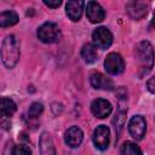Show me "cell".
<instances>
[{"instance_id": "obj_7", "label": "cell", "mask_w": 155, "mask_h": 155, "mask_svg": "<svg viewBox=\"0 0 155 155\" xmlns=\"http://www.w3.org/2000/svg\"><path fill=\"white\" fill-rule=\"evenodd\" d=\"M145 130H147V122H145V119L143 116L136 115L130 120L128 132L132 136V138H134L136 140H140L144 137Z\"/></svg>"}, {"instance_id": "obj_17", "label": "cell", "mask_w": 155, "mask_h": 155, "mask_svg": "<svg viewBox=\"0 0 155 155\" xmlns=\"http://www.w3.org/2000/svg\"><path fill=\"white\" fill-rule=\"evenodd\" d=\"M81 57L86 63H94L97 61V52L91 44H85L81 48Z\"/></svg>"}, {"instance_id": "obj_10", "label": "cell", "mask_w": 155, "mask_h": 155, "mask_svg": "<svg viewBox=\"0 0 155 155\" xmlns=\"http://www.w3.org/2000/svg\"><path fill=\"white\" fill-rule=\"evenodd\" d=\"M148 7H149V4L143 1H131L126 5L127 12L133 19L143 18L148 12Z\"/></svg>"}, {"instance_id": "obj_19", "label": "cell", "mask_w": 155, "mask_h": 155, "mask_svg": "<svg viewBox=\"0 0 155 155\" xmlns=\"http://www.w3.org/2000/svg\"><path fill=\"white\" fill-rule=\"evenodd\" d=\"M44 111V105L41 103H33L30 107H29V110H28V116L31 117V119H35L38 117L39 115H41V113Z\"/></svg>"}, {"instance_id": "obj_2", "label": "cell", "mask_w": 155, "mask_h": 155, "mask_svg": "<svg viewBox=\"0 0 155 155\" xmlns=\"http://www.w3.org/2000/svg\"><path fill=\"white\" fill-rule=\"evenodd\" d=\"M19 59V45L15 35H7L1 44V61L6 68H13Z\"/></svg>"}, {"instance_id": "obj_9", "label": "cell", "mask_w": 155, "mask_h": 155, "mask_svg": "<svg viewBox=\"0 0 155 155\" xmlns=\"http://www.w3.org/2000/svg\"><path fill=\"white\" fill-rule=\"evenodd\" d=\"M86 16L91 23H99L104 19L105 12L103 7L96 1H88L86 5Z\"/></svg>"}, {"instance_id": "obj_5", "label": "cell", "mask_w": 155, "mask_h": 155, "mask_svg": "<svg viewBox=\"0 0 155 155\" xmlns=\"http://www.w3.org/2000/svg\"><path fill=\"white\" fill-rule=\"evenodd\" d=\"M104 68H105L107 73L110 75L121 74L125 69V63H124L122 57L115 52L109 53L104 61Z\"/></svg>"}, {"instance_id": "obj_3", "label": "cell", "mask_w": 155, "mask_h": 155, "mask_svg": "<svg viewBox=\"0 0 155 155\" xmlns=\"http://www.w3.org/2000/svg\"><path fill=\"white\" fill-rule=\"evenodd\" d=\"M38 38L45 44L57 42L61 38L59 27L53 22H46L38 29Z\"/></svg>"}, {"instance_id": "obj_6", "label": "cell", "mask_w": 155, "mask_h": 155, "mask_svg": "<svg viewBox=\"0 0 155 155\" xmlns=\"http://www.w3.org/2000/svg\"><path fill=\"white\" fill-rule=\"evenodd\" d=\"M93 144L97 149L99 150H105L109 145V140H110V131L108 128V126L105 125H99L97 126V128L93 131Z\"/></svg>"}, {"instance_id": "obj_12", "label": "cell", "mask_w": 155, "mask_h": 155, "mask_svg": "<svg viewBox=\"0 0 155 155\" xmlns=\"http://www.w3.org/2000/svg\"><path fill=\"white\" fill-rule=\"evenodd\" d=\"M84 5L85 2L84 1H76V0H73V1H68L67 5H65V12H67V16L76 22L81 18V15H82V10H84Z\"/></svg>"}, {"instance_id": "obj_14", "label": "cell", "mask_w": 155, "mask_h": 155, "mask_svg": "<svg viewBox=\"0 0 155 155\" xmlns=\"http://www.w3.org/2000/svg\"><path fill=\"white\" fill-rule=\"evenodd\" d=\"M39 149L41 155H56L53 140L47 132H44L39 140Z\"/></svg>"}, {"instance_id": "obj_15", "label": "cell", "mask_w": 155, "mask_h": 155, "mask_svg": "<svg viewBox=\"0 0 155 155\" xmlns=\"http://www.w3.org/2000/svg\"><path fill=\"white\" fill-rule=\"evenodd\" d=\"M17 107H16V103L11 99V98H7V97H2L1 99V107H0V110H1V116L5 119V117H10L15 114Z\"/></svg>"}, {"instance_id": "obj_22", "label": "cell", "mask_w": 155, "mask_h": 155, "mask_svg": "<svg viewBox=\"0 0 155 155\" xmlns=\"http://www.w3.org/2000/svg\"><path fill=\"white\" fill-rule=\"evenodd\" d=\"M44 4H45L46 6H48V7H51V8H56V7L61 6L62 1H61V0H56V1H46V0H45Z\"/></svg>"}, {"instance_id": "obj_21", "label": "cell", "mask_w": 155, "mask_h": 155, "mask_svg": "<svg viewBox=\"0 0 155 155\" xmlns=\"http://www.w3.org/2000/svg\"><path fill=\"white\" fill-rule=\"evenodd\" d=\"M147 87L148 90L151 92V93H155V76L154 78H150L147 82Z\"/></svg>"}, {"instance_id": "obj_1", "label": "cell", "mask_w": 155, "mask_h": 155, "mask_svg": "<svg viewBox=\"0 0 155 155\" xmlns=\"http://www.w3.org/2000/svg\"><path fill=\"white\" fill-rule=\"evenodd\" d=\"M134 57L139 65V76L147 75L154 65V50L149 41H140L134 47Z\"/></svg>"}, {"instance_id": "obj_16", "label": "cell", "mask_w": 155, "mask_h": 155, "mask_svg": "<svg viewBox=\"0 0 155 155\" xmlns=\"http://www.w3.org/2000/svg\"><path fill=\"white\" fill-rule=\"evenodd\" d=\"M18 22V16L15 11H4L0 15V25L2 28L15 25Z\"/></svg>"}, {"instance_id": "obj_20", "label": "cell", "mask_w": 155, "mask_h": 155, "mask_svg": "<svg viewBox=\"0 0 155 155\" xmlns=\"http://www.w3.org/2000/svg\"><path fill=\"white\" fill-rule=\"evenodd\" d=\"M12 155H31V151L28 145L25 144H18L13 148Z\"/></svg>"}, {"instance_id": "obj_4", "label": "cell", "mask_w": 155, "mask_h": 155, "mask_svg": "<svg viewBox=\"0 0 155 155\" xmlns=\"http://www.w3.org/2000/svg\"><path fill=\"white\" fill-rule=\"evenodd\" d=\"M92 42L94 47L105 50L113 42V34L107 27H98L92 33Z\"/></svg>"}, {"instance_id": "obj_18", "label": "cell", "mask_w": 155, "mask_h": 155, "mask_svg": "<svg viewBox=\"0 0 155 155\" xmlns=\"http://www.w3.org/2000/svg\"><path fill=\"white\" fill-rule=\"evenodd\" d=\"M121 155H143L140 148L133 142H125L121 145Z\"/></svg>"}, {"instance_id": "obj_11", "label": "cell", "mask_w": 155, "mask_h": 155, "mask_svg": "<svg viewBox=\"0 0 155 155\" xmlns=\"http://www.w3.org/2000/svg\"><path fill=\"white\" fill-rule=\"evenodd\" d=\"M82 138H84V133L81 131V128H79L78 126H71L69 127L67 131H65V134H64V139H65V143L71 147V148H76L81 144L82 142Z\"/></svg>"}, {"instance_id": "obj_8", "label": "cell", "mask_w": 155, "mask_h": 155, "mask_svg": "<svg viewBox=\"0 0 155 155\" xmlns=\"http://www.w3.org/2000/svg\"><path fill=\"white\" fill-rule=\"evenodd\" d=\"M91 110H92V114L96 116V117H99V119H104L107 116L110 115L111 110H113V107L110 104V102H108L107 99H103V98H97L92 102L91 104Z\"/></svg>"}, {"instance_id": "obj_13", "label": "cell", "mask_w": 155, "mask_h": 155, "mask_svg": "<svg viewBox=\"0 0 155 155\" xmlns=\"http://www.w3.org/2000/svg\"><path fill=\"white\" fill-rule=\"evenodd\" d=\"M90 81H91V85L98 90H113L114 88L113 81L101 73H93L90 78Z\"/></svg>"}]
</instances>
